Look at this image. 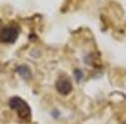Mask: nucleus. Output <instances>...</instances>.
I'll list each match as a JSON object with an SVG mask.
<instances>
[{
	"mask_svg": "<svg viewBox=\"0 0 126 124\" xmlns=\"http://www.w3.org/2000/svg\"><path fill=\"white\" fill-rule=\"evenodd\" d=\"M9 107L13 110L16 112V114L20 119L23 120H30L32 118V110L30 107L27 104V101H24L22 98L19 97H12L9 100Z\"/></svg>",
	"mask_w": 126,
	"mask_h": 124,
	"instance_id": "f257e3e1",
	"label": "nucleus"
},
{
	"mask_svg": "<svg viewBox=\"0 0 126 124\" xmlns=\"http://www.w3.org/2000/svg\"><path fill=\"white\" fill-rule=\"evenodd\" d=\"M16 71H18V74L20 77H23L25 79H29L32 77V73H30V69L27 67V65H19L16 68Z\"/></svg>",
	"mask_w": 126,
	"mask_h": 124,
	"instance_id": "20e7f679",
	"label": "nucleus"
},
{
	"mask_svg": "<svg viewBox=\"0 0 126 124\" xmlns=\"http://www.w3.org/2000/svg\"><path fill=\"white\" fill-rule=\"evenodd\" d=\"M56 89L61 95H68L72 91V83L67 77H59L56 81Z\"/></svg>",
	"mask_w": 126,
	"mask_h": 124,
	"instance_id": "7ed1b4c3",
	"label": "nucleus"
},
{
	"mask_svg": "<svg viewBox=\"0 0 126 124\" xmlns=\"http://www.w3.org/2000/svg\"><path fill=\"white\" fill-rule=\"evenodd\" d=\"M19 36V26L16 24H9L4 26L0 32V38L4 43H14Z\"/></svg>",
	"mask_w": 126,
	"mask_h": 124,
	"instance_id": "f03ea898",
	"label": "nucleus"
},
{
	"mask_svg": "<svg viewBox=\"0 0 126 124\" xmlns=\"http://www.w3.org/2000/svg\"><path fill=\"white\" fill-rule=\"evenodd\" d=\"M124 124H126V123H124Z\"/></svg>",
	"mask_w": 126,
	"mask_h": 124,
	"instance_id": "39448f33",
	"label": "nucleus"
}]
</instances>
